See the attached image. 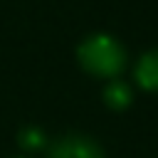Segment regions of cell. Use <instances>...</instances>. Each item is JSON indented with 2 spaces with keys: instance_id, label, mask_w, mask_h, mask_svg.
Here are the masks:
<instances>
[{
  "instance_id": "obj_3",
  "label": "cell",
  "mask_w": 158,
  "mask_h": 158,
  "mask_svg": "<svg viewBox=\"0 0 158 158\" xmlns=\"http://www.w3.org/2000/svg\"><path fill=\"white\" fill-rule=\"evenodd\" d=\"M136 81L146 91H158V49L146 52L136 64Z\"/></svg>"
},
{
  "instance_id": "obj_4",
  "label": "cell",
  "mask_w": 158,
  "mask_h": 158,
  "mask_svg": "<svg viewBox=\"0 0 158 158\" xmlns=\"http://www.w3.org/2000/svg\"><path fill=\"white\" fill-rule=\"evenodd\" d=\"M104 101H106L109 109L121 111V109H126L131 104V89L126 84H121V81H114V84H109L104 89Z\"/></svg>"
},
{
  "instance_id": "obj_1",
  "label": "cell",
  "mask_w": 158,
  "mask_h": 158,
  "mask_svg": "<svg viewBox=\"0 0 158 158\" xmlns=\"http://www.w3.org/2000/svg\"><path fill=\"white\" fill-rule=\"evenodd\" d=\"M79 64L94 77H116L126 67V52L111 35H91L77 49Z\"/></svg>"
},
{
  "instance_id": "obj_5",
  "label": "cell",
  "mask_w": 158,
  "mask_h": 158,
  "mask_svg": "<svg viewBox=\"0 0 158 158\" xmlns=\"http://www.w3.org/2000/svg\"><path fill=\"white\" fill-rule=\"evenodd\" d=\"M17 141H20L22 148H27V151H37V148L44 146V133H42L40 128H35V126H27V128L20 131Z\"/></svg>"
},
{
  "instance_id": "obj_2",
  "label": "cell",
  "mask_w": 158,
  "mask_h": 158,
  "mask_svg": "<svg viewBox=\"0 0 158 158\" xmlns=\"http://www.w3.org/2000/svg\"><path fill=\"white\" fill-rule=\"evenodd\" d=\"M49 158H104V151L86 136H64L49 148Z\"/></svg>"
}]
</instances>
